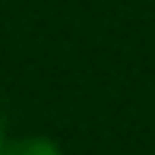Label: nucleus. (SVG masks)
I'll list each match as a JSON object with an SVG mask.
<instances>
[{"label":"nucleus","mask_w":155,"mask_h":155,"mask_svg":"<svg viewBox=\"0 0 155 155\" xmlns=\"http://www.w3.org/2000/svg\"><path fill=\"white\" fill-rule=\"evenodd\" d=\"M3 146H6V139H3V117H0V152H3Z\"/></svg>","instance_id":"obj_2"},{"label":"nucleus","mask_w":155,"mask_h":155,"mask_svg":"<svg viewBox=\"0 0 155 155\" xmlns=\"http://www.w3.org/2000/svg\"><path fill=\"white\" fill-rule=\"evenodd\" d=\"M0 155H63L60 146L48 136H22V139H13V143L3 146Z\"/></svg>","instance_id":"obj_1"}]
</instances>
